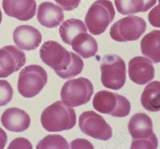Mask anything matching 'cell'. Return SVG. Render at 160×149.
I'll use <instances>...</instances> for the list:
<instances>
[{
  "label": "cell",
  "mask_w": 160,
  "mask_h": 149,
  "mask_svg": "<svg viewBox=\"0 0 160 149\" xmlns=\"http://www.w3.org/2000/svg\"><path fill=\"white\" fill-rule=\"evenodd\" d=\"M94 87L88 79L84 77L68 80L61 90L62 101L70 107H79L90 101Z\"/></svg>",
  "instance_id": "7"
},
{
  "label": "cell",
  "mask_w": 160,
  "mask_h": 149,
  "mask_svg": "<svg viewBox=\"0 0 160 149\" xmlns=\"http://www.w3.org/2000/svg\"><path fill=\"white\" fill-rule=\"evenodd\" d=\"M25 64L26 55L15 46H5L0 49V78L19 71Z\"/></svg>",
  "instance_id": "10"
},
{
  "label": "cell",
  "mask_w": 160,
  "mask_h": 149,
  "mask_svg": "<svg viewBox=\"0 0 160 149\" xmlns=\"http://www.w3.org/2000/svg\"><path fill=\"white\" fill-rule=\"evenodd\" d=\"M81 131L92 138L100 140H109L112 136V129L100 115L92 111L82 113L78 120Z\"/></svg>",
  "instance_id": "9"
},
{
  "label": "cell",
  "mask_w": 160,
  "mask_h": 149,
  "mask_svg": "<svg viewBox=\"0 0 160 149\" xmlns=\"http://www.w3.org/2000/svg\"><path fill=\"white\" fill-rule=\"evenodd\" d=\"M128 130L133 140H145L153 135L152 120L144 113H136L128 123Z\"/></svg>",
  "instance_id": "16"
},
{
  "label": "cell",
  "mask_w": 160,
  "mask_h": 149,
  "mask_svg": "<svg viewBox=\"0 0 160 149\" xmlns=\"http://www.w3.org/2000/svg\"><path fill=\"white\" fill-rule=\"evenodd\" d=\"M41 124L44 129L51 132L70 130L76 124V114L72 107L57 101L42 111Z\"/></svg>",
  "instance_id": "2"
},
{
  "label": "cell",
  "mask_w": 160,
  "mask_h": 149,
  "mask_svg": "<svg viewBox=\"0 0 160 149\" xmlns=\"http://www.w3.org/2000/svg\"><path fill=\"white\" fill-rule=\"evenodd\" d=\"M157 0H115L117 11L122 15L146 12L155 5Z\"/></svg>",
  "instance_id": "19"
},
{
  "label": "cell",
  "mask_w": 160,
  "mask_h": 149,
  "mask_svg": "<svg viewBox=\"0 0 160 149\" xmlns=\"http://www.w3.org/2000/svg\"><path fill=\"white\" fill-rule=\"evenodd\" d=\"M2 8L8 16L20 21H28L36 12L35 0H2Z\"/></svg>",
  "instance_id": "12"
},
{
  "label": "cell",
  "mask_w": 160,
  "mask_h": 149,
  "mask_svg": "<svg viewBox=\"0 0 160 149\" xmlns=\"http://www.w3.org/2000/svg\"><path fill=\"white\" fill-rule=\"evenodd\" d=\"M148 20L153 27L160 28V0H158V5L150 11Z\"/></svg>",
  "instance_id": "25"
},
{
  "label": "cell",
  "mask_w": 160,
  "mask_h": 149,
  "mask_svg": "<svg viewBox=\"0 0 160 149\" xmlns=\"http://www.w3.org/2000/svg\"><path fill=\"white\" fill-rule=\"evenodd\" d=\"M37 18L41 25L48 28H56L63 22L62 8L50 2H44L38 6Z\"/></svg>",
  "instance_id": "15"
},
{
  "label": "cell",
  "mask_w": 160,
  "mask_h": 149,
  "mask_svg": "<svg viewBox=\"0 0 160 149\" xmlns=\"http://www.w3.org/2000/svg\"><path fill=\"white\" fill-rule=\"evenodd\" d=\"M13 88L7 80H0V107L5 106L12 100Z\"/></svg>",
  "instance_id": "23"
},
{
  "label": "cell",
  "mask_w": 160,
  "mask_h": 149,
  "mask_svg": "<svg viewBox=\"0 0 160 149\" xmlns=\"http://www.w3.org/2000/svg\"><path fill=\"white\" fill-rule=\"evenodd\" d=\"M48 83V74L39 65H30L21 71L18 80V91L26 98L35 96Z\"/></svg>",
  "instance_id": "6"
},
{
  "label": "cell",
  "mask_w": 160,
  "mask_h": 149,
  "mask_svg": "<svg viewBox=\"0 0 160 149\" xmlns=\"http://www.w3.org/2000/svg\"><path fill=\"white\" fill-rule=\"evenodd\" d=\"M128 73L133 82L144 85L154 79L155 68L151 60L145 57L137 56L130 60Z\"/></svg>",
  "instance_id": "11"
},
{
  "label": "cell",
  "mask_w": 160,
  "mask_h": 149,
  "mask_svg": "<svg viewBox=\"0 0 160 149\" xmlns=\"http://www.w3.org/2000/svg\"><path fill=\"white\" fill-rule=\"evenodd\" d=\"M141 104L149 111H160V82L154 81L148 84L141 95Z\"/></svg>",
  "instance_id": "20"
},
{
  "label": "cell",
  "mask_w": 160,
  "mask_h": 149,
  "mask_svg": "<svg viewBox=\"0 0 160 149\" xmlns=\"http://www.w3.org/2000/svg\"><path fill=\"white\" fill-rule=\"evenodd\" d=\"M1 123L8 131L22 132L30 127L31 118L29 115L23 110L17 107H11L2 113Z\"/></svg>",
  "instance_id": "14"
},
{
  "label": "cell",
  "mask_w": 160,
  "mask_h": 149,
  "mask_svg": "<svg viewBox=\"0 0 160 149\" xmlns=\"http://www.w3.org/2000/svg\"><path fill=\"white\" fill-rule=\"evenodd\" d=\"M39 55L42 62L64 80L76 76L83 69L82 59L55 41L44 43L40 48Z\"/></svg>",
  "instance_id": "1"
},
{
  "label": "cell",
  "mask_w": 160,
  "mask_h": 149,
  "mask_svg": "<svg viewBox=\"0 0 160 149\" xmlns=\"http://www.w3.org/2000/svg\"><path fill=\"white\" fill-rule=\"evenodd\" d=\"M32 145L27 139L17 138L10 144L8 148H32Z\"/></svg>",
  "instance_id": "27"
},
{
  "label": "cell",
  "mask_w": 160,
  "mask_h": 149,
  "mask_svg": "<svg viewBox=\"0 0 160 149\" xmlns=\"http://www.w3.org/2000/svg\"><path fill=\"white\" fill-rule=\"evenodd\" d=\"M65 11H72L78 7L81 0H55Z\"/></svg>",
  "instance_id": "26"
},
{
  "label": "cell",
  "mask_w": 160,
  "mask_h": 149,
  "mask_svg": "<svg viewBox=\"0 0 160 149\" xmlns=\"http://www.w3.org/2000/svg\"><path fill=\"white\" fill-rule=\"evenodd\" d=\"M7 142H8V135L0 127V149L5 147Z\"/></svg>",
  "instance_id": "28"
},
{
  "label": "cell",
  "mask_w": 160,
  "mask_h": 149,
  "mask_svg": "<svg viewBox=\"0 0 160 149\" xmlns=\"http://www.w3.org/2000/svg\"><path fill=\"white\" fill-rule=\"evenodd\" d=\"M131 148H152L158 147V139L155 133H153L150 138L145 140H133L131 143Z\"/></svg>",
  "instance_id": "24"
},
{
  "label": "cell",
  "mask_w": 160,
  "mask_h": 149,
  "mask_svg": "<svg viewBox=\"0 0 160 149\" xmlns=\"http://www.w3.org/2000/svg\"><path fill=\"white\" fill-rule=\"evenodd\" d=\"M2 11L0 10V23H2Z\"/></svg>",
  "instance_id": "29"
},
{
  "label": "cell",
  "mask_w": 160,
  "mask_h": 149,
  "mask_svg": "<svg viewBox=\"0 0 160 149\" xmlns=\"http://www.w3.org/2000/svg\"><path fill=\"white\" fill-rule=\"evenodd\" d=\"M88 28L82 21L77 18H70L61 25L59 28L60 37L66 44L71 45L76 35L82 32H87Z\"/></svg>",
  "instance_id": "21"
},
{
  "label": "cell",
  "mask_w": 160,
  "mask_h": 149,
  "mask_svg": "<svg viewBox=\"0 0 160 149\" xmlns=\"http://www.w3.org/2000/svg\"><path fill=\"white\" fill-rule=\"evenodd\" d=\"M36 147L38 149H67L69 148V144L62 136L49 135L48 136H46L43 140H40Z\"/></svg>",
  "instance_id": "22"
},
{
  "label": "cell",
  "mask_w": 160,
  "mask_h": 149,
  "mask_svg": "<svg viewBox=\"0 0 160 149\" xmlns=\"http://www.w3.org/2000/svg\"><path fill=\"white\" fill-rule=\"evenodd\" d=\"M13 39L18 48L25 51L35 50L42 42L41 33L32 26H18L13 33Z\"/></svg>",
  "instance_id": "13"
},
{
  "label": "cell",
  "mask_w": 160,
  "mask_h": 149,
  "mask_svg": "<svg viewBox=\"0 0 160 149\" xmlns=\"http://www.w3.org/2000/svg\"><path fill=\"white\" fill-rule=\"evenodd\" d=\"M93 107L98 112L120 118L128 116L131 111V104L128 99L108 91H100L95 94Z\"/></svg>",
  "instance_id": "4"
},
{
  "label": "cell",
  "mask_w": 160,
  "mask_h": 149,
  "mask_svg": "<svg viewBox=\"0 0 160 149\" xmlns=\"http://www.w3.org/2000/svg\"><path fill=\"white\" fill-rule=\"evenodd\" d=\"M115 11L109 0H98L88 10L85 17L86 25L94 35L103 33L115 18Z\"/></svg>",
  "instance_id": "3"
},
{
  "label": "cell",
  "mask_w": 160,
  "mask_h": 149,
  "mask_svg": "<svg viewBox=\"0 0 160 149\" xmlns=\"http://www.w3.org/2000/svg\"><path fill=\"white\" fill-rule=\"evenodd\" d=\"M141 51L151 62L160 63V31L148 33L141 41Z\"/></svg>",
  "instance_id": "18"
},
{
  "label": "cell",
  "mask_w": 160,
  "mask_h": 149,
  "mask_svg": "<svg viewBox=\"0 0 160 149\" xmlns=\"http://www.w3.org/2000/svg\"><path fill=\"white\" fill-rule=\"evenodd\" d=\"M147 23L138 16H128L113 24L110 31L111 39L117 42H128L138 39L145 32Z\"/></svg>",
  "instance_id": "8"
},
{
  "label": "cell",
  "mask_w": 160,
  "mask_h": 149,
  "mask_svg": "<svg viewBox=\"0 0 160 149\" xmlns=\"http://www.w3.org/2000/svg\"><path fill=\"white\" fill-rule=\"evenodd\" d=\"M101 81L104 87L119 90L126 83V64L121 57L108 55L102 57L101 65Z\"/></svg>",
  "instance_id": "5"
},
{
  "label": "cell",
  "mask_w": 160,
  "mask_h": 149,
  "mask_svg": "<svg viewBox=\"0 0 160 149\" xmlns=\"http://www.w3.org/2000/svg\"><path fill=\"white\" fill-rule=\"evenodd\" d=\"M71 46L77 54L84 59L95 56L98 48L96 40L87 32H82L76 35Z\"/></svg>",
  "instance_id": "17"
}]
</instances>
